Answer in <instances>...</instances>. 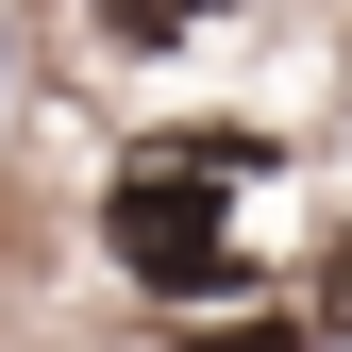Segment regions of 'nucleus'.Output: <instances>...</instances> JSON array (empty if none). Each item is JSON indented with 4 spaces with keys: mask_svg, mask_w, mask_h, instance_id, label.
Instances as JSON below:
<instances>
[{
    "mask_svg": "<svg viewBox=\"0 0 352 352\" xmlns=\"http://www.w3.org/2000/svg\"><path fill=\"white\" fill-rule=\"evenodd\" d=\"M269 168V135H151L101 168V269L135 302H235V185Z\"/></svg>",
    "mask_w": 352,
    "mask_h": 352,
    "instance_id": "nucleus-1",
    "label": "nucleus"
},
{
    "mask_svg": "<svg viewBox=\"0 0 352 352\" xmlns=\"http://www.w3.org/2000/svg\"><path fill=\"white\" fill-rule=\"evenodd\" d=\"M185 352H336V336H319V302H252V285H235V302L185 319Z\"/></svg>",
    "mask_w": 352,
    "mask_h": 352,
    "instance_id": "nucleus-2",
    "label": "nucleus"
},
{
    "mask_svg": "<svg viewBox=\"0 0 352 352\" xmlns=\"http://www.w3.org/2000/svg\"><path fill=\"white\" fill-rule=\"evenodd\" d=\"M201 17H218V0H84V34H101V51H185Z\"/></svg>",
    "mask_w": 352,
    "mask_h": 352,
    "instance_id": "nucleus-3",
    "label": "nucleus"
},
{
    "mask_svg": "<svg viewBox=\"0 0 352 352\" xmlns=\"http://www.w3.org/2000/svg\"><path fill=\"white\" fill-rule=\"evenodd\" d=\"M302 302H319V336L352 352V218H336V235H319V285H302Z\"/></svg>",
    "mask_w": 352,
    "mask_h": 352,
    "instance_id": "nucleus-4",
    "label": "nucleus"
},
{
    "mask_svg": "<svg viewBox=\"0 0 352 352\" xmlns=\"http://www.w3.org/2000/svg\"><path fill=\"white\" fill-rule=\"evenodd\" d=\"M0 67H17V17H0Z\"/></svg>",
    "mask_w": 352,
    "mask_h": 352,
    "instance_id": "nucleus-5",
    "label": "nucleus"
},
{
    "mask_svg": "<svg viewBox=\"0 0 352 352\" xmlns=\"http://www.w3.org/2000/svg\"><path fill=\"white\" fill-rule=\"evenodd\" d=\"M336 101H352V51H336Z\"/></svg>",
    "mask_w": 352,
    "mask_h": 352,
    "instance_id": "nucleus-6",
    "label": "nucleus"
}]
</instances>
